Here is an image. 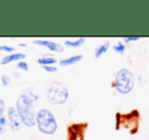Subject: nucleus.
<instances>
[{
  "instance_id": "f257e3e1",
  "label": "nucleus",
  "mask_w": 149,
  "mask_h": 140,
  "mask_svg": "<svg viewBox=\"0 0 149 140\" xmlns=\"http://www.w3.org/2000/svg\"><path fill=\"white\" fill-rule=\"evenodd\" d=\"M38 100L33 93H26L20 95L16 100L15 110L17 112L22 124L26 127H33L36 125V114L33 110V103Z\"/></svg>"
},
{
  "instance_id": "f03ea898",
  "label": "nucleus",
  "mask_w": 149,
  "mask_h": 140,
  "mask_svg": "<svg viewBox=\"0 0 149 140\" xmlns=\"http://www.w3.org/2000/svg\"><path fill=\"white\" fill-rule=\"evenodd\" d=\"M36 125L44 134L52 135L57 131V122L53 113L48 109H42L36 114Z\"/></svg>"
},
{
  "instance_id": "7ed1b4c3",
  "label": "nucleus",
  "mask_w": 149,
  "mask_h": 140,
  "mask_svg": "<svg viewBox=\"0 0 149 140\" xmlns=\"http://www.w3.org/2000/svg\"><path fill=\"white\" fill-rule=\"evenodd\" d=\"M47 100L54 105H62L68 99V89L60 81H53L47 87Z\"/></svg>"
},
{
  "instance_id": "20e7f679",
  "label": "nucleus",
  "mask_w": 149,
  "mask_h": 140,
  "mask_svg": "<svg viewBox=\"0 0 149 140\" xmlns=\"http://www.w3.org/2000/svg\"><path fill=\"white\" fill-rule=\"evenodd\" d=\"M134 75L128 69H121L117 73L115 79V86L120 93H129L134 87Z\"/></svg>"
},
{
  "instance_id": "39448f33",
  "label": "nucleus",
  "mask_w": 149,
  "mask_h": 140,
  "mask_svg": "<svg viewBox=\"0 0 149 140\" xmlns=\"http://www.w3.org/2000/svg\"><path fill=\"white\" fill-rule=\"evenodd\" d=\"M138 122H139V113L137 111H133L130 114L121 115L118 114V124H124L126 128L131 130L132 133L137 132Z\"/></svg>"
},
{
  "instance_id": "423d86ee",
  "label": "nucleus",
  "mask_w": 149,
  "mask_h": 140,
  "mask_svg": "<svg viewBox=\"0 0 149 140\" xmlns=\"http://www.w3.org/2000/svg\"><path fill=\"white\" fill-rule=\"evenodd\" d=\"M7 119L9 121L10 128L12 131L16 132V131H19L22 128V121L19 119L17 112H16L15 108L14 107H9L7 110Z\"/></svg>"
},
{
  "instance_id": "0eeeda50",
  "label": "nucleus",
  "mask_w": 149,
  "mask_h": 140,
  "mask_svg": "<svg viewBox=\"0 0 149 140\" xmlns=\"http://www.w3.org/2000/svg\"><path fill=\"white\" fill-rule=\"evenodd\" d=\"M33 44L38 46H42V47H46L50 51L53 52H60V53H62L64 51V48L60 44H57L52 41H48V40H33Z\"/></svg>"
},
{
  "instance_id": "6e6552de",
  "label": "nucleus",
  "mask_w": 149,
  "mask_h": 140,
  "mask_svg": "<svg viewBox=\"0 0 149 140\" xmlns=\"http://www.w3.org/2000/svg\"><path fill=\"white\" fill-rule=\"evenodd\" d=\"M24 58H26V55L24 53H13L2 58L1 64L2 65H6V64H9L13 61H20V60L24 59Z\"/></svg>"
},
{
  "instance_id": "1a4fd4ad",
  "label": "nucleus",
  "mask_w": 149,
  "mask_h": 140,
  "mask_svg": "<svg viewBox=\"0 0 149 140\" xmlns=\"http://www.w3.org/2000/svg\"><path fill=\"white\" fill-rule=\"evenodd\" d=\"M38 63L41 66H50L57 63V59L52 55H45L38 59Z\"/></svg>"
},
{
  "instance_id": "9d476101",
  "label": "nucleus",
  "mask_w": 149,
  "mask_h": 140,
  "mask_svg": "<svg viewBox=\"0 0 149 140\" xmlns=\"http://www.w3.org/2000/svg\"><path fill=\"white\" fill-rule=\"evenodd\" d=\"M82 58H83L82 55L72 56V57H69V58H66V59L61 60L59 63L61 66H63V67H65V66H70V65H73V64L78 63L79 61L82 60Z\"/></svg>"
},
{
  "instance_id": "9b49d317",
  "label": "nucleus",
  "mask_w": 149,
  "mask_h": 140,
  "mask_svg": "<svg viewBox=\"0 0 149 140\" xmlns=\"http://www.w3.org/2000/svg\"><path fill=\"white\" fill-rule=\"evenodd\" d=\"M109 47H110V42H108V41H107L106 43L102 44V45L97 46V47L95 48V50H94V57H95L96 59L100 58L102 54H104L108 51Z\"/></svg>"
},
{
  "instance_id": "f8f14e48",
  "label": "nucleus",
  "mask_w": 149,
  "mask_h": 140,
  "mask_svg": "<svg viewBox=\"0 0 149 140\" xmlns=\"http://www.w3.org/2000/svg\"><path fill=\"white\" fill-rule=\"evenodd\" d=\"M85 42L84 38H80V39L76 40V41H69V40H66L65 41V45L67 47H73V48H78L80 47L81 45H83Z\"/></svg>"
},
{
  "instance_id": "ddd939ff",
  "label": "nucleus",
  "mask_w": 149,
  "mask_h": 140,
  "mask_svg": "<svg viewBox=\"0 0 149 140\" xmlns=\"http://www.w3.org/2000/svg\"><path fill=\"white\" fill-rule=\"evenodd\" d=\"M16 68H17V69H22V70H24V71H29V70H30L29 64L26 63V61L17 62V64H16Z\"/></svg>"
},
{
  "instance_id": "4468645a",
  "label": "nucleus",
  "mask_w": 149,
  "mask_h": 140,
  "mask_svg": "<svg viewBox=\"0 0 149 140\" xmlns=\"http://www.w3.org/2000/svg\"><path fill=\"white\" fill-rule=\"evenodd\" d=\"M6 131V119L4 117L0 118V136L4 134Z\"/></svg>"
},
{
  "instance_id": "2eb2a0df",
  "label": "nucleus",
  "mask_w": 149,
  "mask_h": 140,
  "mask_svg": "<svg viewBox=\"0 0 149 140\" xmlns=\"http://www.w3.org/2000/svg\"><path fill=\"white\" fill-rule=\"evenodd\" d=\"M10 81H11V79H10L9 75L3 74L1 76V82H2V85H3V86H7V85H9Z\"/></svg>"
},
{
  "instance_id": "dca6fc26",
  "label": "nucleus",
  "mask_w": 149,
  "mask_h": 140,
  "mask_svg": "<svg viewBox=\"0 0 149 140\" xmlns=\"http://www.w3.org/2000/svg\"><path fill=\"white\" fill-rule=\"evenodd\" d=\"M114 50L117 52V53L123 54L124 53V50H125V46H124L122 43H119L117 46H114Z\"/></svg>"
},
{
  "instance_id": "f3484780",
  "label": "nucleus",
  "mask_w": 149,
  "mask_h": 140,
  "mask_svg": "<svg viewBox=\"0 0 149 140\" xmlns=\"http://www.w3.org/2000/svg\"><path fill=\"white\" fill-rule=\"evenodd\" d=\"M0 51L7 52V53H12V52L14 51V48L9 47V46H6V45H1L0 46Z\"/></svg>"
},
{
  "instance_id": "a211bd4d",
  "label": "nucleus",
  "mask_w": 149,
  "mask_h": 140,
  "mask_svg": "<svg viewBox=\"0 0 149 140\" xmlns=\"http://www.w3.org/2000/svg\"><path fill=\"white\" fill-rule=\"evenodd\" d=\"M42 68H43V69L45 70V71H47V72H50V73L57 72V71H58L57 67H55V66H52V65H50V66H42Z\"/></svg>"
},
{
  "instance_id": "6ab92c4d",
  "label": "nucleus",
  "mask_w": 149,
  "mask_h": 140,
  "mask_svg": "<svg viewBox=\"0 0 149 140\" xmlns=\"http://www.w3.org/2000/svg\"><path fill=\"white\" fill-rule=\"evenodd\" d=\"M4 111H5V103H4L3 100L0 99V118L3 117Z\"/></svg>"
},
{
  "instance_id": "aec40b11",
  "label": "nucleus",
  "mask_w": 149,
  "mask_h": 140,
  "mask_svg": "<svg viewBox=\"0 0 149 140\" xmlns=\"http://www.w3.org/2000/svg\"><path fill=\"white\" fill-rule=\"evenodd\" d=\"M140 38L139 37H131V38H125V42L128 43V42H131V41H138Z\"/></svg>"
},
{
  "instance_id": "412c9836",
  "label": "nucleus",
  "mask_w": 149,
  "mask_h": 140,
  "mask_svg": "<svg viewBox=\"0 0 149 140\" xmlns=\"http://www.w3.org/2000/svg\"><path fill=\"white\" fill-rule=\"evenodd\" d=\"M18 46H19V47H26V44H19V45H18Z\"/></svg>"
}]
</instances>
